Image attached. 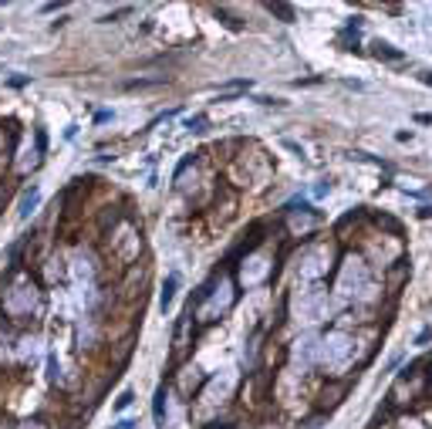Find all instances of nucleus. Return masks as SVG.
I'll list each match as a JSON object with an SVG mask.
<instances>
[{"instance_id": "f257e3e1", "label": "nucleus", "mask_w": 432, "mask_h": 429, "mask_svg": "<svg viewBox=\"0 0 432 429\" xmlns=\"http://www.w3.org/2000/svg\"><path fill=\"white\" fill-rule=\"evenodd\" d=\"M7 304H10V311H27V308H34V287H17V291L7 298Z\"/></svg>"}, {"instance_id": "f03ea898", "label": "nucleus", "mask_w": 432, "mask_h": 429, "mask_svg": "<svg viewBox=\"0 0 432 429\" xmlns=\"http://www.w3.org/2000/svg\"><path fill=\"white\" fill-rule=\"evenodd\" d=\"M344 345H348V341H344L341 335H335V338H327V341H324V358H331V362H338V358H341L344 352H348V348H344Z\"/></svg>"}, {"instance_id": "7ed1b4c3", "label": "nucleus", "mask_w": 432, "mask_h": 429, "mask_svg": "<svg viewBox=\"0 0 432 429\" xmlns=\"http://www.w3.org/2000/svg\"><path fill=\"white\" fill-rule=\"evenodd\" d=\"M37 203H41V193H37V189H27L24 193V200H20V210H17V217L20 220H27L34 213V206H37Z\"/></svg>"}, {"instance_id": "20e7f679", "label": "nucleus", "mask_w": 432, "mask_h": 429, "mask_svg": "<svg viewBox=\"0 0 432 429\" xmlns=\"http://www.w3.org/2000/svg\"><path fill=\"white\" fill-rule=\"evenodd\" d=\"M176 287H179V274H169L162 284V298H159V304H162V311L172 304V298H176Z\"/></svg>"}, {"instance_id": "39448f33", "label": "nucleus", "mask_w": 432, "mask_h": 429, "mask_svg": "<svg viewBox=\"0 0 432 429\" xmlns=\"http://www.w3.org/2000/svg\"><path fill=\"white\" fill-rule=\"evenodd\" d=\"M155 422H159V426L166 422V389L155 392Z\"/></svg>"}, {"instance_id": "423d86ee", "label": "nucleus", "mask_w": 432, "mask_h": 429, "mask_svg": "<svg viewBox=\"0 0 432 429\" xmlns=\"http://www.w3.org/2000/svg\"><path fill=\"white\" fill-rule=\"evenodd\" d=\"M375 54L378 57H392V61H399V57H402V51H395V48H392V44H375Z\"/></svg>"}, {"instance_id": "0eeeda50", "label": "nucleus", "mask_w": 432, "mask_h": 429, "mask_svg": "<svg viewBox=\"0 0 432 429\" xmlns=\"http://www.w3.org/2000/svg\"><path fill=\"white\" fill-rule=\"evenodd\" d=\"M270 14H280L284 21H294V10H291V7H284V4H270Z\"/></svg>"}, {"instance_id": "6e6552de", "label": "nucleus", "mask_w": 432, "mask_h": 429, "mask_svg": "<svg viewBox=\"0 0 432 429\" xmlns=\"http://www.w3.org/2000/svg\"><path fill=\"white\" fill-rule=\"evenodd\" d=\"M203 125H206V115H196V119L186 122V129H193V132H203Z\"/></svg>"}, {"instance_id": "1a4fd4ad", "label": "nucleus", "mask_w": 432, "mask_h": 429, "mask_svg": "<svg viewBox=\"0 0 432 429\" xmlns=\"http://www.w3.org/2000/svg\"><path fill=\"white\" fill-rule=\"evenodd\" d=\"M132 399H135L132 392H122V396H118V402H115V409H129V405H132Z\"/></svg>"}, {"instance_id": "9d476101", "label": "nucleus", "mask_w": 432, "mask_h": 429, "mask_svg": "<svg viewBox=\"0 0 432 429\" xmlns=\"http://www.w3.org/2000/svg\"><path fill=\"white\" fill-rule=\"evenodd\" d=\"M132 426H135L132 419H122V422H118V429H132Z\"/></svg>"}, {"instance_id": "9b49d317", "label": "nucleus", "mask_w": 432, "mask_h": 429, "mask_svg": "<svg viewBox=\"0 0 432 429\" xmlns=\"http://www.w3.org/2000/svg\"><path fill=\"white\" fill-rule=\"evenodd\" d=\"M24 429H41V426H37V422H24Z\"/></svg>"}]
</instances>
